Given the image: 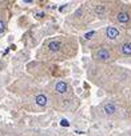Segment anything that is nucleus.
<instances>
[{"instance_id": "nucleus-11", "label": "nucleus", "mask_w": 131, "mask_h": 136, "mask_svg": "<svg viewBox=\"0 0 131 136\" xmlns=\"http://www.w3.org/2000/svg\"><path fill=\"white\" fill-rule=\"evenodd\" d=\"M94 35H95V31H90V32H87V33L84 35V38H86V39H91Z\"/></svg>"}, {"instance_id": "nucleus-4", "label": "nucleus", "mask_w": 131, "mask_h": 136, "mask_svg": "<svg viewBox=\"0 0 131 136\" xmlns=\"http://www.w3.org/2000/svg\"><path fill=\"white\" fill-rule=\"evenodd\" d=\"M67 90H68V85H67V83H64V81H58L55 84V91L58 93H66Z\"/></svg>"}, {"instance_id": "nucleus-6", "label": "nucleus", "mask_w": 131, "mask_h": 136, "mask_svg": "<svg viewBox=\"0 0 131 136\" xmlns=\"http://www.w3.org/2000/svg\"><path fill=\"white\" fill-rule=\"evenodd\" d=\"M35 102H36L38 105L44 107V105H47V103H48V100H47V96H46V95H43V93H39V95H36V97H35Z\"/></svg>"}, {"instance_id": "nucleus-7", "label": "nucleus", "mask_w": 131, "mask_h": 136, "mask_svg": "<svg viewBox=\"0 0 131 136\" xmlns=\"http://www.w3.org/2000/svg\"><path fill=\"white\" fill-rule=\"evenodd\" d=\"M60 47H62L60 40H52V41H50V43H48V48H50V51H52V52L59 51V50H60Z\"/></svg>"}, {"instance_id": "nucleus-12", "label": "nucleus", "mask_w": 131, "mask_h": 136, "mask_svg": "<svg viewBox=\"0 0 131 136\" xmlns=\"http://www.w3.org/2000/svg\"><path fill=\"white\" fill-rule=\"evenodd\" d=\"M4 28H5V27H4V23H3L2 20H0V33H3V31H4Z\"/></svg>"}, {"instance_id": "nucleus-10", "label": "nucleus", "mask_w": 131, "mask_h": 136, "mask_svg": "<svg viewBox=\"0 0 131 136\" xmlns=\"http://www.w3.org/2000/svg\"><path fill=\"white\" fill-rule=\"evenodd\" d=\"M60 126H62V127H68L70 123H68L67 119H62V120H60Z\"/></svg>"}, {"instance_id": "nucleus-1", "label": "nucleus", "mask_w": 131, "mask_h": 136, "mask_svg": "<svg viewBox=\"0 0 131 136\" xmlns=\"http://www.w3.org/2000/svg\"><path fill=\"white\" fill-rule=\"evenodd\" d=\"M95 57L98 59V60H102V61H107L110 59V51L106 50V48H102L99 50L96 54H95Z\"/></svg>"}, {"instance_id": "nucleus-3", "label": "nucleus", "mask_w": 131, "mask_h": 136, "mask_svg": "<svg viewBox=\"0 0 131 136\" xmlns=\"http://www.w3.org/2000/svg\"><path fill=\"white\" fill-rule=\"evenodd\" d=\"M116 20L121 23V24H127V23L130 21V15L127 14V12H119L118 15H116Z\"/></svg>"}, {"instance_id": "nucleus-5", "label": "nucleus", "mask_w": 131, "mask_h": 136, "mask_svg": "<svg viewBox=\"0 0 131 136\" xmlns=\"http://www.w3.org/2000/svg\"><path fill=\"white\" fill-rule=\"evenodd\" d=\"M106 33H107V38L111 39V40H114V39H116L119 36V31L115 27H108V28H107V31H106Z\"/></svg>"}, {"instance_id": "nucleus-8", "label": "nucleus", "mask_w": 131, "mask_h": 136, "mask_svg": "<svg viewBox=\"0 0 131 136\" xmlns=\"http://www.w3.org/2000/svg\"><path fill=\"white\" fill-rule=\"evenodd\" d=\"M121 51H122V54H123V55L130 56V55H131V43H124V44L122 45Z\"/></svg>"}, {"instance_id": "nucleus-2", "label": "nucleus", "mask_w": 131, "mask_h": 136, "mask_svg": "<svg viewBox=\"0 0 131 136\" xmlns=\"http://www.w3.org/2000/svg\"><path fill=\"white\" fill-rule=\"evenodd\" d=\"M103 111L106 115H114L116 112V105L114 103H107L103 105Z\"/></svg>"}, {"instance_id": "nucleus-9", "label": "nucleus", "mask_w": 131, "mask_h": 136, "mask_svg": "<svg viewBox=\"0 0 131 136\" xmlns=\"http://www.w3.org/2000/svg\"><path fill=\"white\" fill-rule=\"evenodd\" d=\"M95 12H96L98 16H103L104 12H106V8H104V5H96L95 7Z\"/></svg>"}]
</instances>
